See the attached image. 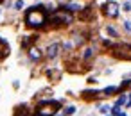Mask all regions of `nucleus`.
I'll list each match as a JSON object with an SVG mask.
<instances>
[{"instance_id":"1","label":"nucleus","mask_w":131,"mask_h":116,"mask_svg":"<svg viewBox=\"0 0 131 116\" xmlns=\"http://www.w3.org/2000/svg\"><path fill=\"white\" fill-rule=\"evenodd\" d=\"M45 22H47V16H45V13H43L41 9L32 7V9H29L27 14H25V23H27L29 27L38 29V27H43Z\"/></svg>"},{"instance_id":"2","label":"nucleus","mask_w":131,"mask_h":116,"mask_svg":"<svg viewBox=\"0 0 131 116\" xmlns=\"http://www.w3.org/2000/svg\"><path fill=\"white\" fill-rule=\"evenodd\" d=\"M59 109V102H45L38 107V116H52Z\"/></svg>"},{"instance_id":"3","label":"nucleus","mask_w":131,"mask_h":116,"mask_svg":"<svg viewBox=\"0 0 131 116\" xmlns=\"http://www.w3.org/2000/svg\"><path fill=\"white\" fill-rule=\"evenodd\" d=\"M111 52L118 59H131V47L129 45H115L111 48Z\"/></svg>"},{"instance_id":"4","label":"nucleus","mask_w":131,"mask_h":116,"mask_svg":"<svg viewBox=\"0 0 131 116\" xmlns=\"http://www.w3.org/2000/svg\"><path fill=\"white\" fill-rule=\"evenodd\" d=\"M72 22V16L67 14L65 11H58L56 14L50 16V23L52 25H65V23H70Z\"/></svg>"},{"instance_id":"5","label":"nucleus","mask_w":131,"mask_h":116,"mask_svg":"<svg viewBox=\"0 0 131 116\" xmlns=\"http://www.w3.org/2000/svg\"><path fill=\"white\" fill-rule=\"evenodd\" d=\"M118 4L117 2H113V0H110V2H106L104 6H102V11H104V14L106 16H110V18H115L117 14H118Z\"/></svg>"},{"instance_id":"6","label":"nucleus","mask_w":131,"mask_h":116,"mask_svg":"<svg viewBox=\"0 0 131 116\" xmlns=\"http://www.w3.org/2000/svg\"><path fill=\"white\" fill-rule=\"evenodd\" d=\"M59 48H61V47H59L58 43H52V45L47 48V57H49V59H54V57L59 54Z\"/></svg>"},{"instance_id":"7","label":"nucleus","mask_w":131,"mask_h":116,"mask_svg":"<svg viewBox=\"0 0 131 116\" xmlns=\"http://www.w3.org/2000/svg\"><path fill=\"white\" fill-rule=\"evenodd\" d=\"M9 55V45L0 38V59H4V57H7Z\"/></svg>"},{"instance_id":"8","label":"nucleus","mask_w":131,"mask_h":116,"mask_svg":"<svg viewBox=\"0 0 131 116\" xmlns=\"http://www.w3.org/2000/svg\"><path fill=\"white\" fill-rule=\"evenodd\" d=\"M29 55H31V59H32V61H38V59L41 57V54H40V50H38V48H31V50H29Z\"/></svg>"},{"instance_id":"9","label":"nucleus","mask_w":131,"mask_h":116,"mask_svg":"<svg viewBox=\"0 0 131 116\" xmlns=\"http://www.w3.org/2000/svg\"><path fill=\"white\" fill-rule=\"evenodd\" d=\"M97 95H101V93H99V91H84V93H83V96H84L86 100H92V98H95Z\"/></svg>"},{"instance_id":"10","label":"nucleus","mask_w":131,"mask_h":116,"mask_svg":"<svg viewBox=\"0 0 131 116\" xmlns=\"http://www.w3.org/2000/svg\"><path fill=\"white\" fill-rule=\"evenodd\" d=\"M29 112H27V107L25 105H20L18 109H16V116H27Z\"/></svg>"},{"instance_id":"11","label":"nucleus","mask_w":131,"mask_h":116,"mask_svg":"<svg viewBox=\"0 0 131 116\" xmlns=\"http://www.w3.org/2000/svg\"><path fill=\"white\" fill-rule=\"evenodd\" d=\"M79 16H81V18H83V20H88V18H90V16H92V13H90V9H84V13H81V14H79Z\"/></svg>"},{"instance_id":"12","label":"nucleus","mask_w":131,"mask_h":116,"mask_svg":"<svg viewBox=\"0 0 131 116\" xmlns=\"http://www.w3.org/2000/svg\"><path fill=\"white\" fill-rule=\"evenodd\" d=\"M102 93H104V95H113V93H117V88H106Z\"/></svg>"},{"instance_id":"13","label":"nucleus","mask_w":131,"mask_h":116,"mask_svg":"<svg viewBox=\"0 0 131 116\" xmlns=\"http://www.w3.org/2000/svg\"><path fill=\"white\" fill-rule=\"evenodd\" d=\"M74 112H75V107H74V105H70V107L65 109V114H67V116H70V114H74Z\"/></svg>"},{"instance_id":"14","label":"nucleus","mask_w":131,"mask_h":116,"mask_svg":"<svg viewBox=\"0 0 131 116\" xmlns=\"http://www.w3.org/2000/svg\"><path fill=\"white\" fill-rule=\"evenodd\" d=\"M115 105H126V95H122L118 100H117V104Z\"/></svg>"},{"instance_id":"15","label":"nucleus","mask_w":131,"mask_h":116,"mask_svg":"<svg viewBox=\"0 0 131 116\" xmlns=\"http://www.w3.org/2000/svg\"><path fill=\"white\" fill-rule=\"evenodd\" d=\"M92 55H93V52H92V48H86V50H84V59H90Z\"/></svg>"},{"instance_id":"16","label":"nucleus","mask_w":131,"mask_h":116,"mask_svg":"<svg viewBox=\"0 0 131 116\" xmlns=\"http://www.w3.org/2000/svg\"><path fill=\"white\" fill-rule=\"evenodd\" d=\"M99 111H101V112H108V111H110V105H106V104H104V105H101V107H99Z\"/></svg>"},{"instance_id":"17","label":"nucleus","mask_w":131,"mask_h":116,"mask_svg":"<svg viewBox=\"0 0 131 116\" xmlns=\"http://www.w3.org/2000/svg\"><path fill=\"white\" fill-rule=\"evenodd\" d=\"M24 7V2L22 0H18V2H15V9H22Z\"/></svg>"},{"instance_id":"18","label":"nucleus","mask_w":131,"mask_h":116,"mask_svg":"<svg viewBox=\"0 0 131 116\" xmlns=\"http://www.w3.org/2000/svg\"><path fill=\"white\" fill-rule=\"evenodd\" d=\"M106 31H108V34H110V36H117V31H115V29H111V27H108Z\"/></svg>"},{"instance_id":"19","label":"nucleus","mask_w":131,"mask_h":116,"mask_svg":"<svg viewBox=\"0 0 131 116\" xmlns=\"http://www.w3.org/2000/svg\"><path fill=\"white\" fill-rule=\"evenodd\" d=\"M126 107H131V95H126Z\"/></svg>"},{"instance_id":"20","label":"nucleus","mask_w":131,"mask_h":116,"mask_svg":"<svg viewBox=\"0 0 131 116\" xmlns=\"http://www.w3.org/2000/svg\"><path fill=\"white\" fill-rule=\"evenodd\" d=\"M124 27H126V31H127V32H131V22H126V23H124Z\"/></svg>"},{"instance_id":"21","label":"nucleus","mask_w":131,"mask_h":116,"mask_svg":"<svg viewBox=\"0 0 131 116\" xmlns=\"http://www.w3.org/2000/svg\"><path fill=\"white\" fill-rule=\"evenodd\" d=\"M131 9V2H127V4H124V11H129Z\"/></svg>"},{"instance_id":"22","label":"nucleus","mask_w":131,"mask_h":116,"mask_svg":"<svg viewBox=\"0 0 131 116\" xmlns=\"http://www.w3.org/2000/svg\"><path fill=\"white\" fill-rule=\"evenodd\" d=\"M118 116H126V114H124V112H122V111H120V114H118Z\"/></svg>"},{"instance_id":"23","label":"nucleus","mask_w":131,"mask_h":116,"mask_svg":"<svg viewBox=\"0 0 131 116\" xmlns=\"http://www.w3.org/2000/svg\"><path fill=\"white\" fill-rule=\"evenodd\" d=\"M127 86H131V82H127Z\"/></svg>"},{"instance_id":"24","label":"nucleus","mask_w":131,"mask_h":116,"mask_svg":"<svg viewBox=\"0 0 131 116\" xmlns=\"http://www.w3.org/2000/svg\"><path fill=\"white\" fill-rule=\"evenodd\" d=\"M56 116H61V114H56Z\"/></svg>"},{"instance_id":"25","label":"nucleus","mask_w":131,"mask_h":116,"mask_svg":"<svg viewBox=\"0 0 131 116\" xmlns=\"http://www.w3.org/2000/svg\"><path fill=\"white\" fill-rule=\"evenodd\" d=\"M0 2H4V0H0Z\"/></svg>"}]
</instances>
